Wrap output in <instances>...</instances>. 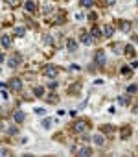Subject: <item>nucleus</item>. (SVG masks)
I'll list each match as a JSON object with an SVG mask.
<instances>
[{
    "mask_svg": "<svg viewBox=\"0 0 138 157\" xmlns=\"http://www.w3.org/2000/svg\"><path fill=\"white\" fill-rule=\"evenodd\" d=\"M7 87H9L11 91H20L22 89V81L18 80V78H11V80L7 81Z\"/></svg>",
    "mask_w": 138,
    "mask_h": 157,
    "instance_id": "obj_1",
    "label": "nucleus"
},
{
    "mask_svg": "<svg viewBox=\"0 0 138 157\" xmlns=\"http://www.w3.org/2000/svg\"><path fill=\"white\" fill-rule=\"evenodd\" d=\"M74 129H76L77 133H86L88 131V124H86L85 120H77V122L74 124Z\"/></svg>",
    "mask_w": 138,
    "mask_h": 157,
    "instance_id": "obj_2",
    "label": "nucleus"
},
{
    "mask_svg": "<svg viewBox=\"0 0 138 157\" xmlns=\"http://www.w3.org/2000/svg\"><path fill=\"white\" fill-rule=\"evenodd\" d=\"M94 59H96V63H98L100 67H103L105 61H107V59H105V52H103V50H98L96 56H94Z\"/></svg>",
    "mask_w": 138,
    "mask_h": 157,
    "instance_id": "obj_3",
    "label": "nucleus"
},
{
    "mask_svg": "<svg viewBox=\"0 0 138 157\" xmlns=\"http://www.w3.org/2000/svg\"><path fill=\"white\" fill-rule=\"evenodd\" d=\"M79 41L83 43V45L88 46V45H92V43H94V37H92L90 33H81V35H79Z\"/></svg>",
    "mask_w": 138,
    "mask_h": 157,
    "instance_id": "obj_4",
    "label": "nucleus"
},
{
    "mask_svg": "<svg viewBox=\"0 0 138 157\" xmlns=\"http://www.w3.org/2000/svg\"><path fill=\"white\" fill-rule=\"evenodd\" d=\"M20 59H22L20 56H13V57H9V59H7V65H9L11 69H17L18 63H20Z\"/></svg>",
    "mask_w": 138,
    "mask_h": 157,
    "instance_id": "obj_5",
    "label": "nucleus"
},
{
    "mask_svg": "<svg viewBox=\"0 0 138 157\" xmlns=\"http://www.w3.org/2000/svg\"><path fill=\"white\" fill-rule=\"evenodd\" d=\"M44 74L48 78H55V76H57V69H55L53 65H50V67H46V69H44Z\"/></svg>",
    "mask_w": 138,
    "mask_h": 157,
    "instance_id": "obj_6",
    "label": "nucleus"
},
{
    "mask_svg": "<svg viewBox=\"0 0 138 157\" xmlns=\"http://www.w3.org/2000/svg\"><path fill=\"white\" fill-rule=\"evenodd\" d=\"M66 48H68L70 52H76L77 50V43L74 41V39H68V41H66Z\"/></svg>",
    "mask_w": 138,
    "mask_h": 157,
    "instance_id": "obj_7",
    "label": "nucleus"
},
{
    "mask_svg": "<svg viewBox=\"0 0 138 157\" xmlns=\"http://www.w3.org/2000/svg\"><path fill=\"white\" fill-rule=\"evenodd\" d=\"M94 144H96V146H103L105 144V137L103 135H94Z\"/></svg>",
    "mask_w": 138,
    "mask_h": 157,
    "instance_id": "obj_8",
    "label": "nucleus"
},
{
    "mask_svg": "<svg viewBox=\"0 0 138 157\" xmlns=\"http://www.w3.org/2000/svg\"><path fill=\"white\" fill-rule=\"evenodd\" d=\"M13 118H15V122H24L26 115H24V113H22V111H17V113H15V115H13Z\"/></svg>",
    "mask_w": 138,
    "mask_h": 157,
    "instance_id": "obj_9",
    "label": "nucleus"
},
{
    "mask_svg": "<svg viewBox=\"0 0 138 157\" xmlns=\"http://www.w3.org/2000/svg\"><path fill=\"white\" fill-rule=\"evenodd\" d=\"M0 41H2V46H11V37L9 35H2V39H0Z\"/></svg>",
    "mask_w": 138,
    "mask_h": 157,
    "instance_id": "obj_10",
    "label": "nucleus"
},
{
    "mask_svg": "<svg viewBox=\"0 0 138 157\" xmlns=\"http://www.w3.org/2000/svg\"><path fill=\"white\" fill-rule=\"evenodd\" d=\"M77 154H79L81 157H88V155H92V150H90V148H81Z\"/></svg>",
    "mask_w": 138,
    "mask_h": 157,
    "instance_id": "obj_11",
    "label": "nucleus"
},
{
    "mask_svg": "<svg viewBox=\"0 0 138 157\" xmlns=\"http://www.w3.org/2000/svg\"><path fill=\"white\" fill-rule=\"evenodd\" d=\"M24 7H26L28 11H35V2H33V0H26Z\"/></svg>",
    "mask_w": 138,
    "mask_h": 157,
    "instance_id": "obj_12",
    "label": "nucleus"
},
{
    "mask_svg": "<svg viewBox=\"0 0 138 157\" xmlns=\"http://www.w3.org/2000/svg\"><path fill=\"white\" fill-rule=\"evenodd\" d=\"M121 31H129V30H131V22H129V21H121Z\"/></svg>",
    "mask_w": 138,
    "mask_h": 157,
    "instance_id": "obj_13",
    "label": "nucleus"
},
{
    "mask_svg": "<svg viewBox=\"0 0 138 157\" xmlns=\"http://www.w3.org/2000/svg\"><path fill=\"white\" fill-rule=\"evenodd\" d=\"M118 104L120 105H129V96H118Z\"/></svg>",
    "mask_w": 138,
    "mask_h": 157,
    "instance_id": "obj_14",
    "label": "nucleus"
},
{
    "mask_svg": "<svg viewBox=\"0 0 138 157\" xmlns=\"http://www.w3.org/2000/svg\"><path fill=\"white\" fill-rule=\"evenodd\" d=\"M90 35H92L94 39H100V37H101V31H100V28H92V30H90Z\"/></svg>",
    "mask_w": 138,
    "mask_h": 157,
    "instance_id": "obj_15",
    "label": "nucleus"
},
{
    "mask_svg": "<svg viewBox=\"0 0 138 157\" xmlns=\"http://www.w3.org/2000/svg\"><path fill=\"white\" fill-rule=\"evenodd\" d=\"M112 33H114L112 26H105V28H103V35H105V37H110Z\"/></svg>",
    "mask_w": 138,
    "mask_h": 157,
    "instance_id": "obj_16",
    "label": "nucleus"
},
{
    "mask_svg": "<svg viewBox=\"0 0 138 157\" xmlns=\"http://www.w3.org/2000/svg\"><path fill=\"white\" fill-rule=\"evenodd\" d=\"M24 33H26V30L22 28V26H18V28H15V35H17V37H22Z\"/></svg>",
    "mask_w": 138,
    "mask_h": 157,
    "instance_id": "obj_17",
    "label": "nucleus"
},
{
    "mask_svg": "<svg viewBox=\"0 0 138 157\" xmlns=\"http://www.w3.org/2000/svg\"><path fill=\"white\" fill-rule=\"evenodd\" d=\"M121 74H123L125 78L131 76V67H121Z\"/></svg>",
    "mask_w": 138,
    "mask_h": 157,
    "instance_id": "obj_18",
    "label": "nucleus"
},
{
    "mask_svg": "<svg viewBox=\"0 0 138 157\" xmlns=\"http://www.w3.org/2000/svg\"><path fill=\"white\" fill-rule=\"evenodd\" d=\"M33 92H35V96H42V94H44V89L42 87H35Z\"/></svg>",
    "mask_w": 138,
    "mask_h": 157,
    "instance_id": "obj_19",
    "label": "nucleus"
},
{
    "mask_svg": "<svg viewBox=\"0 0 138 157\" xmlns=\"http://www.w3.org/2000/svg\"><path fill=\"white\" fill-rule=\"evenodd\" d=\"M94 4V0H81V6L83 7H90Z\"/></svg>",
    "mask_w": 138,
    "mask_h": 157,
    "instance_id": "obj_20",
    "label": "nucleus"
},
{
    "mask_svg": "<svg viewBox=\"0 0 138 157\" xmlns=\"http://www.w3.org/2000/svg\"><path fill=\"white\" fill-rule=\"evenodd\" d=\"M127 91L131 92V94H135V92H138V85H129V87H127Z\"/></svg>",
    "mask_w": 138,
    "mask_h": 157,
    "instance_id": "obj_21",
    "label": "nucleus"
},
{
    "mask_svg": "<svg viewBox=\"0 0 138 157\" xmlns=\"http://www.w3.org/2000/svg\"><path fill=\"white\" fill-rule=\"evenodd\" d=\"M7 131H9V135H17V133H18V129L15 128V126H9V128H7Z\"/></svg>",
    "mask_w": 138,
    "mask_h": 157,
    "instance_id": "obj_22",
    "label": "nucleus"
},
{
    "mask_svg": "<svg viewBox=\"0 0 138 157\" xmlns=\"http://www.w3.org/2000/svg\"><path fill=\"white\" fill-rule=\"evenodd\" d=\"M133 52H135V48H133L131 45H127V46H125V54H129V56H131Z\"/></svg>",
    "mask_w": 138,
    "mask_h": 157,
    "instance_id": "obj_23",
    "label": "nucleus"
},
{
    "mask_svg": "<svg viewBox=\"0 0 138 157\" xmlns=\"http://www.w3.org/2000/svg\"><path fill=\"white\" fill-rule=\"evenodd\" d=\"M50 126H52V122H50L48 118H44V120H42V128H46V129H48Z\"/></svg>",
    "mask_w": 138,
    "mask_h": 157,
    "instance_id": "obj_24",
    "label": "nucleus"
},
{
    "mask_svg": "<svg viewBox=\"0 0 138 157\" xmlns=\"http://www.w3.org/2000/svg\"><path fill=\"white\" fill-rule=\"evenodd\" d=\"M7 4H9L11 7H17L18 6V0H7Z\"/></svg>",
    "mask_w": 138,
    "mask_h": 157,
    "instance_id": "obj_25",
    "label": "nucleus"
},
{
    "mask_svg": "<svg viewBox=\"0 0 138 157\" xmlns=\"http://www.w3.org/2000/svg\"><path fill=\"white\" fill-rule=\"evenodd\" d=\"M44 43H46V45H52V43H53V39L50 37V35H44Z\"/></svg>",
    "mask_w": 138,
    "mask_h": 157,
    "instance_id": "obj_26",
    "label": "nucleus"
},
{
    "mask_svg": "<svg viewBox=\"0 0 138 157\" xmlns=\"http://www.w3.org/2000/svg\"><path fill=\"white\" fill-rule=\"evenodd\" d=\"M121 137H123V139H127V137H129V128L121 129Z\"/></svg>",
    "mask_w": 138,
    "mask_h": 157,
    "instance_id": "obj_27",
    "label": "nucleus"
},
{
    "mask_svg": "<svg viewBox=\"0 0 138 157\" xmlns=\"http://www.w3.org/2000/svg\"><path fill=\"white\" fill-rule=\"evenodd\" d=\"M35 113H37V115H44V109H42V107H37V109H35Z\"/></svg>",
    "mask_w": 138,
    "mask_h": 157,
    "instance_id": "obj_28",
    "label": "nucleus"
},
{
    "mask_svg": "<svg viewBox=\"0 0 138 157\" xmlns=\"http://www.w3.org/2000/svg\"><path fill=\"white\" fill-rule=\"evenodd\" d=\"M76 19H77V21H83V19H85V15H83V13H77Z\"/></svg>",
    "mask_w": 138,
    "mask_h": 157,
    "instance_id": "obj_29",
    "label": "nucleus"
},
{
    "mask_svg": "<svg viewBox=\"0 0 138 157\" xmlns=\"http://www.w3.org/2000/svg\"><path fill=\"white\" fill-rule=\"evenodd\" d=\"M96 17H98L96 13H90V15H88V19H90V21H96Z\"/></svg>",
    "mask_w": 138,
    "mask_h": 157,
    "instance_id": "obj_30",
    "label": "nucleus"
},
{
    "mask_svg": "<svg viewBox=\"0 0 138 157\" xmlns=\"http://www.w3.org/2000/svg\"><path fill=\"white\" fill-rule=\"evenodd\" d=\"M103 131H112V126H103Z\"/></svg>",
    "mask_w": 138,
    "mask_h": 157,
    "instance_id": "obj_31",
    "label": "nucleus"
},
{
    "mask_svg": "<svg viewBox=\"0 0 138 157\" xmlns=\"http://www.w3.org/2000/svg\"><path fill=\"white\" fill-rule=\"evenodd\" d=\"M50 102H53V104H55V102H57V96H55V94H52V96H50Z\"/></svg>",
    "mask_w": 138,
    "mask_h": 157,
    "instance_id": "obj_32",
    "label": "nucleus"
},
{
    "mask_svg": "<svg viewBox=\"0 0 138 157\" xmlns=\"http://www.w3.org/2000/svg\"><path fill=\"white\" fill-rule=\"evenodd\" d=\"M0 155H9V152L7 150H0Z\"/></svg>",
    "mask_w": 138,
    "mask_h": 157,
    "instance_id": "obj_33",
    "label": "nucleus"
},
{
    "mask_svg": "<svg viewBox=\"0 0 138 157\" xmlns=\"http://www.w3.org/2000/svg\"><path fill=\"white\" fill-rule=\"evenodd\" d=\"M105 2H107V4H109V6H112V4H114V2H116V0H105Z\"/></svg>",
    "mask_w": 138,
    "mask_h": 157,
    "instance_id": "obj_34",
    "label": "nucleus"
},
{
    "mask_svg": "<svg viewBox=\"0 0 138 157\" xmlns=\"http://www.w3.org/2000/svg\"><path fill=\"white\" fill-rule=\"evenodd\" d=\"M6 61V57H4V54H0V63H4Z\"/></svg>",
    "mask_w": 138,
    "mask_h": 157,
    "instance_id": "obj_35",
    "label": "nucleus"
}]
</instances>
